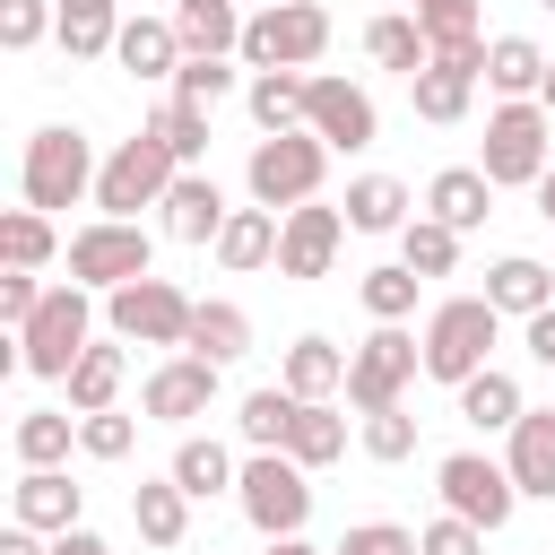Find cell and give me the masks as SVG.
<instances>
[{
    "label": "cell",
    "mask_w": 555,
    "mask_h": 555,
    "mask_svg": "<svg viewBox=\"0 0 555 555\" xmlns=\"http://www.w3.org/2000/svg\"><path fill=\"white\" fill-rule=\"evenodd\" d=\"M217 382H225V364H208V356L173 347V356L139 382V416H147V425H199V416L217 408Z\"/></svg>",
    "instance_id": "obj_13"
},
{
    "label": "cell",
    "mask_w": 555,
    "mask_h": 555,
    "mask_svg": "<svg viewBox=\"0 0 555 555\" xmlns=\"http://www.w3.org/2000/svg\"><path fill=\"white\" fill-rule=\"evenodd\" d=\"M486 304H494L503 321H529V312H546V304H555V269H546V260H529V251H503V260L486 269Z\"/></svg>",
    "instance_id": "obj_21"
},
{
    "label": "cell",
    "mask_w": 555,
    "mask_h": 555,
    "mask_svg": "<svg viewBox=\"0 0 555 555\" xmlns=\"http://www.w3.org/2000/svg\"><path fill=\"white\" fill-rule=\"evenodd\" d=\"M278 382H286L295 399H347V347H338V338H321V330H304V338L286 347Z\"/></svg>",
    "instance_id": "obj_22"
},
{
    "label": "cell",
    "mask_w": 555,
    "mask_h": 555,
    "mask_svg": "<svg viewBox=\"0 0 555 555\" xmlns=\"http://www.w3.org/2000/svg\"><path fill=\"white\" fill-rule=\"evenodd\" d=\"M295 390L286 382H260V390H243V408H234V434H243V451H286V434H295Z\"/></svg>",
    "instance_id": "obj_32"
},
{
    "label": "cell",
    "mask_w": 555,
    "mask_h": 555,
    "mask_svg": "<svg viewBox=\"0 0 555 555\" xmlns=\"http://www.w3.org/2000/svg\"><path fill=\"white\" fill-rule=\"evenodd\" d=\"M330 139L321 130H269V139H251V156H243V191L260 199V208H304V199H321V182H330Z\"/></svg>",
    "instance_id": "obj_2"
},
{
    "label": "cell",
    "mask_w": 555,
    "mask_h": 555,
    "mask_svg": "<svg viewBox=\"0 0 555 555\" xmlns=\"http://www.w3.org/2000/svg\"><path fill=\"white\" fill-rule=\"evenodd\" d=\"M113 61H121L130 78H147V87H156V78L173 87V69H182L191 52H182V26H173V17H121V43H113Z\"/></svg>",
    "instance_id": "obj_20"
},
{
    "label": "cell",
    "mask_w": 555,
    "mask_h": 555,
    "mask_svg": "<svg viewBox=\"0 0 555 555\" xmlns=\"http://www.w3.org/2000/svg\"><path fill=\"white\" fill-rule=\"evenodd\" d=\"M234 503H243V520L260 538H295L312 520V468L295 451H251L243 477H234Z\"/></svg>",
    "instance_id": "obj_7"
},
{
    "label": "cell",
    "mask_w": 555,
    "mask_h": 555,
    "mask_svg": "<svg viewBox=\"0 0 555 555\" xmlns=\"http://www.w3.org/2000/svg\"><path fill=\"white\" fill-rule=\"evenodd\" d=\"M121 347H130V338H95V347L69 364V382H61V390H69V408H78V416L121 408V373H130V364H121Z\"/></svg>",
    "instance_id": "obj_30"
},
{
    "label": "cell",
    "mask_w": 555,
    "mask_h": 555,
    "mask_svg": "<svg viewBox=\"0 0 555 555\" xmlns=\"http://www.w3.org/2000/svg\"><path fill=\"white\" fill-rule=\"evenodd\" d=\"M477 165H486L494 191H538V173L555 165V113H546L538 95L494 104V113H486V147H477Z\"/></svg>",
    "instance_id": "obj_5"
},
{
    "label": "cell",
    "mask_w": 555,
    "mask_h": 555,
    "mask_svg": "<svg viewBox=\"0 0 555 555\" xmlns=\"http://www.w3.org/2000/svg\"><path fill=\"white\" fill-rule=\"evenodd\" d=\"M173 26H182V52L191 61L243 52V0H191V9H173Z\"/></svg>",
    "instance_id": "obj_28"
},
{
    "label": "cell",
    "mask_w": 555,
    "mask_h": 555,
    "mask_svg": "<svg viewBox=\"0 0 555 555\" xmlns=\"http://www.w3.org/2000/svg\"><path fill=\"white\" fill-rule=\"evenodd\" d=\"M95 173H104L95 139H87V130H69V121H43V130L26 139V156H17V199L52 217V208L95 199Z\"/></svg>",
    "instance_id": "obj_1"
},
{
    "label": "cell",
    "mask_w": 555,
    "mask_h": 555,
    "mask_svg": "<svg viewBox=\"0 0 555 555\" xmlns=\"http://www.w3.org/2000/svg\"><path fill=\"white\" fill-rule=\"evenodd\" d=\"M260 555H330V546H312V538L295 529V538H260Z\"/></svg>",
    "instance_id": "obj_54"
},
{
    "label": "cell",
    "mask_w": 555,
    "mask_h": 555,
    "mask_svg": "<svg viewBox=\"0 0 555 555\" xmlns=\"http://www.w3.org/2000/svg\"><path fill=\"white\" fill-rule=\"evenodd\" d=\"M147 130H156L182 165H199V156H208V113H199V104H182V95H165V104L147 113Z\"/></svg>",
    "instance_id": "obj_42"
},
{
    "label": "cell",
    "mask_w": 555,
    "mask_h": 555,
    "mask_svg": "<svg viewBox=\"0 0 555 555\" xmlns=\"http://www.w3.org/2000/svg\"><path fill=\"white\" fill-rule=\"evenodd\" d=\"M225 217H234V199L217 191V173L182 165V173H173V191H165V234H173V243H217V234H225Z\"/></svg>",
    "instance_id": "obj_19"
},
{
    "label": "cell",
    "mask_w": 555,
    "mask_h": 555,
    "mask_svg": "<svg viewBox=\"0 0 555 555\" xmlns=\"http://www.w3.org/2000/svg\"><path fill=\"white\" fill-rule=\"evenodd\" d=\"M243 104H251L260 139H269V130H304V104H312V69H251V78H243Z\"/></svg>",
    "instance_id": "obj_23"
},
{
    "label": "cell",
    "mask_w": 555,
    "mask_h": 555,
    "mask_svg": "<svg viewBox=\"0 0 555 555\" xmlns=\"http://www.w3.org/2000/svg\"><path fill=\"white\" fill-rule=\"evenodd\" d=\"M69 61H104L121 43V0H61V35H52Z\"/></svg>",
    "instance_id": "obj_36"
},
{
    "label": "cell",
    "mask_w": 555,
    "mask_h": 555,
    "mask_svg": "<svg viewBox=\"0 0 555 555\" xmlns=\"http://www.w3.org/2000/svg\"><path fill=\"white\" fill-rule=\"evenodd\" d=\"M546 69H555V61H546L529 35H486V87H494L503 104H512V95H538Z\"/></svg>",
    "instance_id": "obj_34"
},
{
    "label": "cell",
    "mask_w": 555,
    "mask_h": 555,
    "mask_svg": "<svg viewBox=\"0 0 555 555\" xmlns=\"http://www.w3.org/2000/svg\"><path fill=\"white\" fill-rule=\"evenodd\" d=\"M52 251H61V234H52L43 208H9V217H0V260H9V269H43Z\"/></svg>",
    "instance_id": "obj_40"
},
{
    "label": "cell",
    "mask_w": 555,
    "mask_h": 555,
    "mask_svg": "<svg viewBox=\"0 0 555 555\" xmlns=\"http://www.w3.org/2000/svg\"><path fill=\"white\" fill-rule=\"evenodd\" d=\"M520 408H529V399H520V382H512L503 364H486V373L460 382V425H477V434H512Z\"/></svg>",
    "instance_id": "obj_31"
},
{
    "label": "cell",
    "mask_w": 555,
    "mask_h": 555,
    "mask_svg": "<svg viewBox=\"0 0 555 555\" xmlns=\"http://www.w3.org/2000/svg\"><path fill=\"white\" fill-rule=\"evenodd\" d=\"M416 286H425V278H416L408 260H382V269H364V278H356V295H364V312H373V321H408V312H416Z\"/></svg>",
    "instance_id": "obj_41"
},
{
    "label": "cell",
    "mask_w": 555,
    "mask_h": 555,
    "mask_svg": "<svg viewBox=\"0 0 555 555\" xmlns=\"http://www.w3.org/2000/svg\"><path fill=\"white\" fill-rule=\"evenodd\" d=\"M347 234H356L347 208H321V199L286 208V217H278V278H330V260H338Z\"/></svg>",
    "instance_id": "obj_16"
},
{
    "label": "cell",
    "mask_w": 555,
    "mask_h": 555,
    "mask_svg": "<svg viewBox=\"0 0 555 555\" xmlns=\"http://www.w3.org/2000/svg\"><path fill=\"white\" fill-rule=\"evenodd\" d=\"M286 451H295L304 468H330V460L347 451V408H338V399H304V408H295V434H286Z\"/></svg>",
    "instance_id": "obj_39"
},
{
    "label": "cell",
    "mask_w": 555,
    "mask_h": 555,
    "mask_svg": "<svg viewBox=\"0 0 555 555\" xmlns=\"http://www.w3.org/2000/svg\"><path fill=\"white\" fill-rule=\"evenodd\" d=\"M234 477H243V460H234L217 434H182V442H173V486H182L191 503H208V494H234Z\"/></svg>",
    "instance_id": "obj_27"
},
{
    "label": "cell",
    "mask_w": 555,
    "mask_h": 555,
    "mask_svg": "<svg viewBox=\"0 0 555 555\" xmlns=\"http://www.w3.org/2000/svg\"><path fill=\"white\" fill-rule=\"evenodd\" d=\"M43 35H61V0H0V52H35Z\"/></svg>",
    "instance_id": "obj_44"
},
{
    "label": "cell",
    "mask_w": 555,
    "mask_h": 555,
    "mask_svg": "<svg viewBox=\"0 0 555 555\" xmlns=\"http://www.w3.org/2000/svg\"><path fill=\"white\" fill-rule=\"evenodd\" d=\"M87 347H95V286H78V278L43 286L35 321L17 330V364H26L35 382H69V364H78Z\"/></svg>",
    "instance_id": "obj_3"
},
{
    "label": "cell",
    "mask_w": 555,
    "mask_h": 555,
    "mask_svg": "<svg viewBox=\"0 0 555 555\" xmlns=\"http://www.w3.org/2000/svg\"><path fill=\"white\" fill-rule=\"evenodd\" d=\"M477 78H486V43H451V52H434V61L408 78V104H416V121L451 130V121L477 104Z\"/></svg>",
    "instance_id": "obj_14"
},
{
    "label": "cell",
    "mask_w": 555,
    "mask_h": 555,
    "mask_svg": "<svg viewBox=\"0 0 555 555\" xmlns=\"http://www.w3.org/2000/svg\"><path fill=\"white\" fill-rule=\"evenodd\" d=\"M0 555H52V538L26 529V520H9V529H0Z\"/></svg>",
    "instance_id": "obj_52"
},
{
    "label": "cell",
    "mask_w": 555,
    "mask_h": 555,
    "mask_svg": "<svg viewBox=\"0 0 555 555\" xmlns=\"http://www.w3.org/2000/svg\"><path fill=\"white\" fill-rule=\"evenodd\" d=\"M538 217H546V225H555V165H546V173H538Z\"/></svg>",
    "instance_id": "obj_55"
},
{
    "label": "cell",
    "mask_w": 555,
    "mask_h": 555,
    "mask_svg": "<svg viewBox=\"0 0 555 555\" xmlns=\"http://www.w3.org/2000/svg\"><path fill=\"white\" fill-rule=\"evenodd\" d=\"M130 520H139V538H147V546H165V555H173V546L191 538V494L173 486V468H165V477H139V486H130Z\"/></svg>",
    "instance_id": "obj_25"
},
{
    "label": "cell",
    "mask_w": 555,
    "mask_h": 555,
    "mask_svg": "<svg viewBox=\"0 0 555 555\" xmlns=\"http://www.w3.org/2000/svg\"><path fill=\"white\" fill-rule=\"evenodd\" d=\"M356 442H364V460H382V468L408 460V451H416V416H408V399H399V408H373V416L356 425Z\"/></svg>",
    "instance_id": "obj_43"
},
{
    "label": "cell",
    "mask_w": 555,
    "mask_h": 555,
    "mask_svg": "<svg viewBox=\"0 0 555 555\" xmlns=\"http://www.w3.org/2000/svg\"><path fill=\"white\" fill-rule=\"evenodd\" d=\"M173 9H191V0H173Z\"/></svg>",
    "instance_id": "obj_57"
},
{
    "label": "cell",
    "mask_w": 555,
    "mask_h": 555,
    "mask_svg": "<svg viewBox=\"0 0 555 555\" xmlns=\"http://www.w3.org/2000/svg\"><path fill=\"white\" fill-rule=\"evenodd\" d=\"M173 173H182V156H173V147L139 121V139H121V147L104 156V173H95V217H139V208H165Z\"/></svg>",
    "instance_id": "obj_8"
},
{
    "label": "cell",
    "mask_w": 555,
    "mask_h": 555,
    "mask_svg": "<svg viewBox=\"0 0 555 555\" xmlns=\"http://www.w3.org/2000/svg\"><path fill=\"white\" fill-rule=\"evenodd\" d=\"M538 9H555V0H538Z\"/></svg>",
    "instance_id": "obj_59"
},
{
    "label": "cell",
    "mask_w": 555,
    "mask_h": 555,
    "mask_svg": "<svg viewBox=\"0 0 555 555\" xmlns=\"http://www.w3.org/2000/svg\"><path fill=\"white\" fill-rule=\"evenodd\" d=\"M191 356H208V364L251 356V312H243V304H225V295H208V304L191 312Z\"/></svg>",
    "instance_id": "obj_37"
},
{
    "label": "cell",
    "mask_w": 555,
    "mask_h": 555,
    "mask_svg": "<svg viewBox=\"0 0 555 555\" xmlns=\"http://www.w3.org/2000/svg\"><path fill=\"white\" fill-rule=\"evenodd\" d=\"M191 312H199V304H191L173 278H156V269L104 295V330L130 338V347H191Z\"/></svg>",
    "instance_id": "obj_9"
},
{
    "label": "cell",
    "mask_w": 555,
    "mask_h": 555,
    "mask_svg": "<svg viewBox=\"0 0 555 555\" xmlns=\"http://www.w3.org/2000/svg\"><path fill=\"white\" fill-rule=\"evenodd\" d=\"M234 87H243V78H234L225 61H182V69H173V95H182V104H199V113H217Z\"/></svg>",
    "instance_id": "obj_47"
},
{
    "label": "cell",
    "mask_w": 555,
    "mask_h": 555,
    "mask_svg": "<svg viewBox=\"0 0 555 555\" xmlns=\"http://www.w3.org/2000/svg\"><path fill=\"white\" fill-rule=\"evenodd\" d=\"M538 104H546V113H555V69H546V87H538Z\"/></svg>",
    "instance_id": "obj_56"
},
{
    "label": "cell",
    "mask_w": 555,
    "mask_h": 555,
    "mask_svg": "<svg viewBox=\"0 0 555 555\" xmlns=\"http://www.w3.org/2000/svg\"><path fill=\"white\" fill-rule=\"evenodd\" d=\"M9 520H26V529H43V538H61V529H78V520H87V486H69V468H26V477L9 486Z\"/></svg>",
    "instance_id": "obj_17"
},
{
    "label": "cell",
    "mask_w": 555,
    "mask_h": 555,
    "mask_svg": "<svg viewBox=\"0 0 555 555\" xmlns=\"http://www.w3.org/2000/svg\"><path fill=\"white\" fill-rule=\"evenodd\" d=\"M147 269H156V243H147V225H139V217H95V225H78V234H69V278H78V286H95V295H113V286L147 278Z\"/></svg>",
    "instance_id": "obj_11"
},
{
    "label": "cell",
    "mask_w": 555,
    "mask_h": 555,
    "mask_svg": "<svg viewBox=\"0 0 555 555\" xmlns=\"http://www.w3.org/2000/svg\"><path fill=\"white\" fill-rule=\"evenodd\" d=\"M503 468L520 503H555V408H520V425L503 434Z\"/></svg>",
    "instance_id": "obj_18"
},
{
    "label": "cell",
    "mask_w": 555,
    "mask_h": 555,
    "mask_svg": "<svg viewBox=\"0 0 555 555\" xmlns=\"http://www.w3.org/2000/svg\"><path fill=\"white\" fill-rule=\"evenodd\" d=\"M69 442H78V408H26V416H17V434H9L17 468H61V460H69Z\"/></svg>",
    "instance_id": "obj_35"
},
{
    "label": "cell",
    "mask_w": 555,
    "mask_h": 555,
    "mask_svg": "<svg viewBox=\"0 0 555 555\" xmlns=\"http://www.w3.org/2000/svg\"><path fill=\"white\" fill-rule=\"evenodd\" d=\"M520 347H529V356H538V364H546V373H555V304H546V312H529V321H520Z\"/></svg>",
    "instance_id": "obj_51"
},
{
    "label": "cell",
    "mask_w": 555,
    "mask_h": 555,
    "mask_svg": "<svg viewBox=\"0 0 555 555\" xmlns=\"http://www.w3.org/2000/svg\"><path fill=\"white\" fill-rule=\"evenodd\" d=\"M434 494H442V512H460V520H477L486 538L520 512V486H512V468L503 460H486V451H442L434 460Z\"/></svg>",
    "instance_id": "obj_12"
},
{
    "label": "cell",
    "mask_w": 555,
    "mask_h": 555,
    "mask_svg": "<svg viewBox=\"0 0 555 555\" xmlns=\"http://www.w3.org/2000/svg\"><path fill=\"white\" fill-rule=\"evenodd\" d=\"M304 130H321L338 156H356V147H373V139H382V113H373V95H364L356 78H338V69H312Z\"/></svg>",
    "instance_id": "obj_15"
},
{
    "label": "cell",
    "mask_w": 555,
    "mask_h": 555,
    "mask_svg": "<svg viewBox=\"0 0 555 555\" xmlns=\"http://www.w3.org/2000/svg\"><path fill=\"white\" fill-rule=\"evenodd\" d=\"M330 555H416V529H399V520H356Z\"/></svg>",
    "instance_id": "obj_49"
},
{
    "label": "cell",
    "mask_w": 555,
    "mask_h": 555,
    "mask_svg": "<svg viewBox=\"0 0 555 555\" xmlns=\"http://www.w3.org/2000/svg\"><path fill=\"white\" fill-rule=\"evenodd\" d=\"M416 555H486V529L460 520V512H434V520L416 529Z\"/></svg>",
    "instance_id": "obj_48"
},
{
    "label": "cell",
    "mask_w": 555,
    "mask_h": 555,
    "mask_svg": "<svg viewBox=\"0 0 555 555\" xmlns=\"http://www.w3.org/2000/svg\"><path fill=\"white\" fill-rule=\"evenodd\" d=\"M330 52V9L321 0H278V9H251L243 17V52L251 69H312Z\"/></svg>",
    "instance_id": "obj_10"
},
{
    "label": "cell",
    "mask_w": 555,
    "mask_h": 555,
    "mask_svg": "<svg viewBox=\"0 0 555 555\" xmlns=\"http://www.w3.org/2000/svg\"><path fill=\"white\" fill-rule=\"evenodd\" d=\"M399 260H408L416 278H451V269H460V225H442L434 208H416V217L399 225Z\"/></svg>",
    "instance_id": "obj_38"
},
{
    "label": "cell",
    "mask_w": 555,
    "mask_h": 555,
    "mask_svg": "<svg viewBox=\"0 0 555 555\" xmlns=\"http://www.w3.org/2000/svg\"><path fill=\"white\" fill-rule=\"evenodd\" d=\"M260 9H278V0H260Z\"/></svg>",
    "instance_id": "obj_58"
},
{
    "label": "cell",
    "mask_w": 555,
    "mask_h": 555,
    "mask_svg": "<svg viewBox=\"0 0 555 555\" xmlns=\"http://www.w3.org/2000/svg\"><path fill=\"white\" fill-rule=\"evenodd\" d=\"M408 9H416V26H425L434 52H451V43H486V35H477V0H408Z\"/></svg>",
    "instance_id": "obj_45"
},
{
    "label": "cell",
    "mask_w": 555,
    "mask_h": 555,
    "mask_svg": "<svg viewBox=\"0 0 555 555\" xmlns=\"http://www.w3.org/2000/svg\"><path fill=\"white\" fill-rule=\"evenodd\" d=\"M139 425H147V416H121V408H95V416H78V451H87V460H130V442H139Z\"/></svg>",
    "instance_id": "obj_46"
},
{
    "label": "cell",
    "mask_w": 555,
    "mask_h": 555,
    "mask_svg": "<svg viewBox=\"0 0 555 555\" xmlns=\"http://www.w3.org/2000/svg\"><path fill=\"white\" fill-rule=\"evenodd\" d=\"M408 217H416V199H408L399 173H356V182H347V225H356V234H399Z\"/></svg>",
    "instance_id": "obj_29"
},
{
    "label": "cell",
    "mask_w": 555,
    "mask_h": 555,
    "mask_svg": "<svg viewBox=\"0 0 555 555\" xmlns=\"http://www.w3.org/2000/svg\"><path fill=\"white\" fill-rule=\"evenodd\" d=\"M425 382H442V390H460L468 373H486L494 364V338H503V312L486 304V295H442L434 312H425Z\"/></svg>",
    "instance_id": "obj_4"
},
{
    "label": "cell",
    "mask_w": 555,
    "mask_h": 555,
    "mask_svg": "<svg viewBox=\"0 0 555 555\" xmlns=\"http://www.w3.org/2000/svg\"><path fill=\"white\" fill-rule=\"evenodd\" d=\"M364 52H373V69H399V78H416V69L434 61V43H425L416 9H382V17L364 26Z\"/></svg>",
    "instance_id": "obj_33"
},
{
    "label": "cell",
    "mask_w": 555,
    "mask_h": 555,
    "mask_svg": "<svg viewBox=\"0 0 555 555\" xmlns=\"http://www.w3.org/2000/svg\"><path fill=\"white\" fill-rule=\"evenodd\" d=\"M35 304H43V278H35V269H9V278H0V321H9V330H26V321H35Z\"/></svg>",
    "instance_id": "obj_50"
},
{
    "label": "cell",
    "mask_w": 555,
    "mask_h": 555,
    "mask_svg": "<svg viewBox=\"0 0 555 555\" xmlns=\"http://www.w3.org/2000/svg\"><path fill=\"white\" fill-rule=\"evenodd\" d=\"M425 208H434L442 225L477 234V225L494 217V182H486V165H442V173L425 182Z\"/></svg>",
    "instance_id": "obj_24"
},
{
    "label": "cell",
    "mask_w": 555,
    "mask_h": 555,
    "mask_svg": "<svg viewBox=\"0 0 555 555\" xmlns=\"http://www.w3.org/2000/svg\"><path fill=\"white\" fill-rule=\"evenodd\" d=\"M208 251H217V269H234V278L269 269V260H278V208H260V199H251V208H234V217H225V234H217Z\"/></svg>",
    "instance_id": "obj_26"
},
{
    "label": "cell",
    "mask_w": 555,
    "mask_h": 555,
    "mask_svg": "<svg viewBox=\"0 0 555 555\" xmlns=\"http://www.w3.org/2000/svg\"><path fill=\"white\" fill-rule=\"evenodd\" d=\"M52 555H113V546H104V538L78 520V529H61V538H52Z\"/></svg>",
    "instance_id": "obj_53"
},
{
    "label": "cell",
    "mask_w": 555,
    "mask_h": 555,
    "mask_svg": "<svg viewBox=\"0 0 555 555\" xmlns=\"http://www.w3.org/2000/svg\"><path fill=\"white\" fill-rule=\"evenodd\" d=\"M416 373H425V338H416L408 321H373V338L347 347V408H356V416L399 408Z\"/></svg>",
    "instance_id": "obj_6"
}]
</instances>
